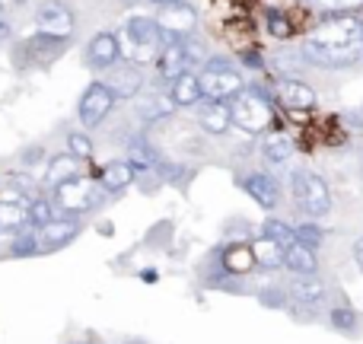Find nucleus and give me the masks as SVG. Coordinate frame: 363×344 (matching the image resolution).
<instances>
[{
    "mask_svg": "<svg viewBox=\"0 0 363 344\" xmlns=\"http://www.w3.org/2000/svg\"><path fill=\"white\" fill-rule=\"evenodd\" d=\"M67 153L77 157L80 163H89V160H93V140L86 138V131H70L67 134Z\"/></svg>",
    "mask_w": 363,
    "mask_h": 344,
    "instance_id": "obj_34",
    "label": "nucleus"
},
{
    "mask_svg": "<svg viewBox=\"0 0 363 344\" xmlns=\"http://www.w3.org/2000/svg\"><path fill=\"white\" fill-rule=\"evenodd\" d=\"M252 255H255L258 271H281L284 268V249L274 245L271 239H264V236L252 243Z\"/></svg>",
    "mask_w": 363,
    "mask_h": 344,
    "instance_id": "obj_27",
    "label": "nucleus"
},
{
    "mask_svg": "<svg viewBox=\"0 0 363 344\" xmlns=\"http://www.w3.org/2000/svg\"><path fill=\"white\" fill-rule=\"evenodd\" d=\"M55 217H57V211H55V204H51L48 194H35V198L29 201V226H32V230L48 226Z\"/></svg>",
    "mask_w": 363,
    "mask_h": 344,
    "instance_id": "obj_30",
    "label": "nucleus"
},
{
    "mask_svg": "<svg viewBox=\"0 0 363 344\" xmlns=\"http://www.w3.org/2000/svg\"><path fill=\"white\" fill-rule=\"evenodd\" d=\"M182 55H185L188 67H198V64H207V48L201 42H194L191 35L182 38Z\"/></svg>",
    "mask_w": 363,
    "mask_h": 344,
    "instance_id": "obj_36",
    "label": "nucleus"
},
{
    "mask_svg": "<svg viewBox=\"0 0 363 344\" xmlns=\"http://www.w3.org/2000/svg\"><path fill=\"white\" fill-rule=\"evenodd\" d=\"M176 112V102H172L169 93H157V89H147V93L138 96V115L147 125H157V121H166Z\"/></svg>",
    "mask_w": 363,
    "mask_h": 344,
    "instance_id": "obj_19",
    "label": "nucleus"
},
{
    "mask_svg": "<svg viewBox=\"0 0 363 344\" xmlns=\"http://www.w3.org/2000/svg\"><path fill=\"white\" fill-rule=\"evenodd\" d=\"M245 67H262V55L249 51V55H245Z\"/></svg>",
    "mask_w": 363,
    "mask_h": 344,
    "instance_id": "obj_40",
    "label": "nucleus"
},
{
    "mask_svg": "<svg viewBox=\"0 0 363 344\" xmlns=\"http://www.w3.org/2000/svg\"><path fill=\"white\" fill-rule=\"evenodd\" d=\"M262 150H264V157H268L271 163L284 166L290 157H294V138H290L287 131H271L268 138H264Z\"/></svg>",
    "mask_w": 363,
    "mask_h": 344,
    "instance_id": "obj_28",
    "label": "nucleus"
},
{
    "mask_svg": "<svg viewBox=\"0 0 363 344\" xmlns=\"http://www.w3.org/2000/svg\"><path fill=\"white\" fill-rule=\"evenodd\" d=\"M290 300L300 309H309L313 313L322 300H325V284H322L319 274H303V277H290Z\"/></svg>",
    "mask_w": 363,
    "mask_h": 344,
    "instance_id": "obj_17",
    "label": "nucleus"
},
{
    "mask_svg": "<svg viewBox=\"0 0 363 344\" xmlns=\"http://www.w3.org/2000/svg\"><path fill=\"white\" fill-rule=\"evenodd\" d=\"M125 51L134 64H157L163 51V29L150 16H131L125 23Z\"/></svg>",
    "mask_w": 363,
    "mask_h": 344,
    "instance_id": "obj_2",
    "label": "nucleus"
},
{
    "mask_svg": "<svg viewBox=\"0 0 363 344\" xmlns=\"http://www.w3.org/2000/svg\"><path fill=\"white\" fill-rule=\"evenodd\" d=\"M230 112H233V125H239L249 134L264 131V128L271 125V118H274V109H271L268 96L258 87H245L239 96H233Z\"/></svg>",
    "mask_w": 363,
    "mask_h": 344,
    "instance_id": "obj_6",
    "label": "nucleus"
},
{
    "mask_svg": "<svg viewBox=\"0 0 363 344\" xmlns=\"http://www.w3.org/2000/svg\"><path fill=\"white\" fill-rule=\"evenodd\" d=\"M128 163H131V170L134 172H150V170H157L160 166V157H157V150H153L150 144H147L144 138H134L131 144H128Z\"/></svg>",
    "mask_w": 363,
    "mask_h": 344,
    "instance_id": "obj_26",
    "label": "nucleus"
},
{
    "mask_svg": "<svg viewBox=\"0 0 363 344\" xmlns=\"http://www.w3.org/2000/svg\"><path fill=\"white\" fill-rule=\"evenodd\" d=\"M328 326H332L335 332L354 335L360 328V316H357L354 306H332V313H328Z\"/></svg>",
    "mask_w": 363,
    "mask_h": 344,
    "instance_id": "obj_32",
    "label": "nucleus"
},
{
    "mask_svg": "<svg viewBox=\"0 0 363 344\" xmlns=\"http://www.w3.org/2000/svg\"><path fill=\"white\" fill-rule=\"evenodd\" d=\"M290 188H294V201L306 220H319L332 211V192H328L322 175H315L309 170H294Z\"/></svg>",
    "mask_w": 363,
    "mask_h": 344,
    "instance_id": "obj_4",
    "label": "nucleus"
},
{
    "mask_svg": "<svg viewBox=\"0 0 363 344\" xmlns=\"http://www.w3.org/2000/svg\"><path fill=\"white\" fill-rule=\"evenodd\" d=\"M83 175V163L77 157H70L67 150L64 153H55V157H48L45 160V175H42V182L55 192L57 185H64V182H70V179H80Z\"/></svg>",
    "mask_w": 363,
    "mask_h": 344,
    "instance_id": "obj_16",
    "label": "nucleus"
},
{
    "mask_svg": "<svg viewBox=\"0 0 363 344\" xmlns=\"http://www.w3.org/2000/svg\"><path fill=\"white\" fill-rule=\"evenodd\" d=\"M4 185H10L19 198H26V194H29V188H32V179L26 172H6L4 175Z\"/></svg>",
    "mask_w": 363,
    "mask_h": 344,
    "instance_id": "obj_37",
    "label": "nucleus"
},
{
    "mask_svg": "<svg viewBox=\"0 0 363 344\" xmlns=\"http://www.w3.org/2000/svg\"><path fill=\"white\" fill-rule=\"evenodd\" d=\"M169 96L172 102H176V109L182 106H198L201 99H204V89H201V77L194 74V70H185V74L179 77V80L169 83Z\"/></svg>",
    "mask_w": 363,
    "mask_h": 344,
    "instance_id": "obj_24",
    "label": "nucleus"
},
{
    "mask_svg": "<svg viewBox=\"0 0 363 344\" xmlns=\"http://www.w3.org/2000/svg\"><path fill=\"white\" fill-rule=\"evenodd\" d=\"M309 67L345 70L363 61V19L354 13H335L309 32L303 45Z\"/></svg>",
    "mask_w": 363,
    "mask_h": 344,
    "instance_id": "obj_1",
    "label": "nucleus"
},
{
    "mask_svg": "<svg viewBox=\"0 0 363 344\" xmlns=\"http://www.w3.org/2000/svg\"><path fill=\"white\" fill-rule=\"evenodd\" d=\"M213 255H217L220 265H223L230 274H236V277H245L252 268H255V255H252V245H245V243L220 245V249H213Z\"/></svg>",
    "mask_w": 363,
    "mask_h": 344,
    "instance_id": "obj_20",
    "label": "nucleus"
},
{
    "mask_svg": "<svg viewBox=\"0 0 363 344\" xmlns=\"http://www.w3.org/2000/svg\"><path fill=\"white\" fill-rule=\"evenodd\" d=\"M121 4H138V0H121Z\"/></svg>",
    "mask_w": 363,
    "mask_h": 344,
    "instance_id": "obj_46",
    "label": "nucleus"
},
{
    "mask_svg": "<svg viewBox=\"0 0 363 344\" xmlns=\"http://www.w3.org/2000/svg\"><path fill=\"white\" fill-rule=\"evenodd\" d=\"M83 233L80 220H67V217H55L48 226L38 230V252L42 255H51V252H61L74 243L77 236Z\"/></svg>",
    "mask_w": 363,
    "mask_h": 344,
    "instance_id": "obj_9",
    "label": "nucleus"
},
{
    "mask_svg": "<svg viewBox=\"0 0 363 344\" xmlns=\"http://www.w3.org/2000/svg\"><path fill=\"white\" fill-rule=\"evenodd\" d=\"M70 38H55V35H32L29 42H23L16 48V55H26V61L29 64H38V67H48L51 61H57V57L67 51Z\"/></svg>",
    "mask_w": 363,
    "mask_h": 344,
    "instance_id": "obj_11",
    "label": "nucleus"
},
{
    "mask_svg": "<svg viewBox=\"0 0 363 344\" xmlns=\"http://www.w3.org/2000/svg\"><path fill=\"white\" fill-rule=\"evenodd\" d=\"M128 344H147V341H128Z\"/></svg>",
    "mask_w": 363,
    "mask_h": 344,
    "instance_id": "obj_47",
    "label": "nucleus"
},
{
    "mask_svg": "<svg viewBox=\"0 0 363 344\" xmlns=\"http://www.w3.org/2000/svg\"><path fill=\"white\" fill-rule=\"evenodd\" d=\"M201 89L204 99H217V102H230L233 96H239L245 89V80L239 74V67L230 57H211L201 70Z\"/></svg>",
    "mask_w": 363,
    "mask_h": 344,
    "instance_id": "obj_5",
    "label": "nucleus"
},
{
    "mask_svg": "<svg viewBox=\"0 0 363 344\" xmlns=\"http://www.w3.org/2000/svg\"><path fill=\"white\" fill-rule=\"evenodd\" d=\"M354 258H357V265H360V271H363V239L354 243Z\"/></svg>",
    "mask_w": 363,
    "mask_h": 344,
    "instance_id": "obj_41",
    "label": "nucleus"
},
{
    "mask_svg": "<svg viewBox=\"0 0 363 344\" xmlns=\"http://www.w3.org/2000/svg\"><path fill=\"white\" fill-rule=\"evenodd\" d=\"M16 4H26V0H16Z\"/></svg>",
    "mask_w": 363,
    "mask_h": 344,
    "instance_id": "obj_48",
    "label": "nucleus"
},
{
    "mask_svg": "<svg viewBox=\"0 0 363 344\" xmlns=\"http://www.w3.org/2000/svg\"><path fill=\"white\" fill-rule=\"evenodd\" d=\"M0 23H4V0H0Z\"/></svg>",
    "mask_w": 363,
    "mask_h": 344,
    "instance_id": "obj_45",
    "label": "nucleus"
},
{
    "mask_svg": "<svg viewBox=\"0 0 363 344\" xmlns=\"http://www.w3.org/2000/svg\"><path fill=\"white\" fill-rule=\"evenodd\" d=\"M157 26L163 32H169V35L176 38H188L194 32V26H198V10H194L191 4H166L157 10Z\"/></svg>",
    "mask_w": 363,
    "mask_h": 344,
    "instance_id": "obj_10",
    "label": "nucleus"
},
{
    "mask_svg": "<svg viewBox=\"0 0 363 344\" xmlns=\"http://www.w3.org/2000/svg\"><path fill=\"white\" fill-rule=\"evenodd\" d=\"M86 57H89V67L96 70H112L115 64L121 61V42L115 32H96L93 42H89L86 48Z\"/></svg>",
    "mask_w": 363,
    "mask_h": 344,
    "instance_id": "obj_15",
    "label": "nucleus"
},
{
    "mask_svg": "<svg viewBox=\"0 0 363 344\" xmlns=\"http://www.w3.org/2000/svg\"><path fill=\"white\" fill-rule=\"evenodd\" d=\"M185 70H188V61H185V55H182V42H179V45H169V48H163V51H160L157 74L163 77L166 83L179 80V77L185 74Z\"/></svg>",
    "mask_w": 363,
    "mask_h": 344,
    "instance_id": "obj_25",
    "label": "nucleus"
},
{
    "mask_svg": "<svg viewBox=\"0 0 363 344\" xmlns=\"http://www.w3.org/2000/svg\"><path fill=\"white\" fill-rule=\"evenodd\" d=\"M242 188L258 207H264V211H274V207L281 204V182L268 172H249L242 179Z\"/></svg>",
    "mask_w": 363,
    "mask_h": 344,
    "instance_id": "obj_14",
    "label": "nucleus"
},
{
    "mask_svg": "<svg viewBox=\"0 0 363 344\" xmlns=\"http://www.w3.org/2000/svg\"><path fill=\"white\" fill-rule=\"evenodd\" d=\"M6 35H10V29H6V23H0V42H4Z\"/></svg>",
    "mask_w": 363,
    "mask_h": 344,
    "instance_id": "obj_44",
    "label": "nucleus"
},
{
    "mask_svg": "<svg viewBox=\"0 0 363 344\" xmlns=\"http://www.w3.org/2000/svg\"><path fill=\"white\" fill-rule=\"evenodd\" d=\"M198 121L207 134L220 138V134L230 131L233 125V112H230V102H217V99H201L198 102Z\"/></svg>",
    "mask_w": 363,
    "mask_h": 344,
    "instance_id": "obj_18",
    "label": "nucleus"
},
{
    "mask_svg": "<svg viewBox=\"0 0 363 344\" xmlns=\"http://www.w3.org/2000/svg\"><path fill=\"white\" fill-rule=\"evenodd\" d=\"M150 4H157V6H166V4H188V0H150Z\"/></svg>",
    "mask_w": 363,
    "mask_h": 344,
    "instance_id": "obj_43",
    "label": "nucleus"
},
{
    "mask_svg": "<svg viewBox=\"0 0 363 344\" xmlns=\"http://www.w3.org/2000/svg\"><path fill=\"white\" fill-rule=\"evenodd\" d=\"M360 6H363V0H338V10H347V13L360 10Z\"/></svg>",
    "mask_w": 363,
    "mask_h": 344,
    "instance_id": "obj_39",
    "label": "nucleus"
},
{
    "mask_svg": "<svg viewBox=\"0 0 363 344\" xmlns=\"http://www.w3.org/2000/svg\"><path fill=\"white\" fill-rule=\"evenodd\" d=\"M315 6H322V10H338V0H313Z\"/></svg>",
    "mask_w": 363,
    "mask_h": 344,
    "instance_id": "obj_42",
    "label": "nucleus"
},
{
    "mask_svg": "<svg viewBox=\"0 0 363 344\" xmlns=\"http://www.w3.org/2000/svg\"><path fill=\"white\" fill-rule=\"evenodd\" d=\"M277 102L290 112H309L315 106V89L300 77H284L277 83Z\"/></svg>",
    "mask_w": 363,
    "mask_h": 344,
    "instance_id": "obj_13",
    "label": "nucleus"
},
{
    "mask_svg": "<svg viewBox=\"0 0 363 344\" xmlns=\"http://www.w3.org/2000/svg\"><path fill=\"white\" fill-rule=\"evenodd\" d=\"M102 188L96 185V182L89 179H70L64 182V185L55 188V194H51V204H55L57 217H67V220H80V213H89L96 204L102 201Z\"/></svg>",
    "mask_w": 363,
    "mask_h": 344,
    "instance_id": "obj_3",
    "label": "nucleus"
},
{
    "mask_svg": "<svg viewBox=\"0 0 363 344\" xmlns=\"http://www.w3.org/2000/svg\"><path fill=\"white\" fill-rule=\"evenodd\" d=\"M10 255H13V258H32V255H42V252H38V230H32V226L19 230L16 236L10 239Z\"/></svg>",
    "mask_w": 363,
    "mask_h": 344,
    "instance_id": "obj_31",
    "label": "nucleus"
},
{
    "mask_svg": "<svg viewBox=\"0 0 363 344\" xmlns=\"http://www.w3.org/2000/svg\"><path fill=\"white\" fill-rule=\"evenodd\" d=\"M106 83L108 89H112L115 99H131V96H140L144 93V74H140L138 64H115L112 70L106 74Z\"/></svg>",
    "mask_w": 363,
    "mask_h": 344,
    "instance_id": "obj_12",
    "label": "nucleus"
},
{
    "mask_svg": "<svg viewBox=\"0 0 363 344\" xmlns=\"http://www.w3.org/2000/svg\"><path fill=\"white\" fill-rule=\"evenodd\" d=\"M115 96H112V89L106 87L102 80H93L86 89H83V96H80V106H77V118H80V125L86 128H99L102 121L108 118V112L115 109Z\"/></svg>",
    "mask_w": 363,
    "mask_h": 344,
    "instance_id": "obj_7",
    "label": "nucleus"
},
{
    "mask_svg": "<svg viewBox=\"0 0 363 344\" xmlns=\"http://www.w3.org/2000/svg\"><path fill=\"white\" fill-rule=\"evenodd\" d=\"M262 236L271 239L274 245H281V249H287V245L296 243V233H294V223H287L284 217H268L262 226Z\"/></svg>",
    "mask_w": 363,
    "mask_h": 344,
    "instance_id": "obj_29",
    "label": "nucleus"
},
{
    "mask_svg": "<svg viewBox=\"0 0 363 344\" xmlns=\"http://www.w3.org/2000/svg\"><path fill=\"white\" fill-rule=\"evenodd\" d=\"M29 226V201L19 194H4L0 198V230L19 233Z\"/></svg>",
    "mask_w": 363,
    "mask_h": 344,
    "instance_id": "obj_21",
    "label": "nucleus"
},
{
    "mask_svg": "<svg viewBox=\"0 0 363 344\" xmlns=\"http://www.w3.org/2000/svg\"><path fill=\"white\" fill-rule=\"evenodd\" d=\"M294 233H296V243H303L306 249H313V252L325 243V230H322L315 220H303V223H296Z\"/></svg>",
    "mask_w": 363,
    "mask_h": 344,
    "instance_id": "obj_33",
    "label": "nucleus"
},
{
    "mask_svg": "<svg viewBox=\"0 0 363 344\" xmlns=\"http://www.w3.org/2000/svg\"><path fill=\"white\" fill-rule=\"evenodd\" d=\"M35 23L42 35H55V38H70L74 35V13H70L67 4L61 0H45L35 13Z\"/></svg>",
    "mask_w": 363,
    "mask_h": 344,
    "instance_id": "obj_8",
    "label": "nucleus"
},
{
    "mask_svg": "<svg viewBox=\"0 0 363 344\" xmlns=\"http://www.w3.org/2000/svg\"><path fill=\"white\" fill-rule=\"evenodd\" d=\"M290 294H284V287H268L264 294H258V300L264 303V306H284L287 303Z\"/></svg>",
    "mask_w": 363,
    "mask_h": 344,
    "instance_id": "obj_38",
    "label": "nucleus"
},
{
    "mask_svg": "<svg viewBox=\"0 0 363 344\" xmlns=\"http://www.w3.org/2000/svg\"><path fill=\"white\" fill-rule=\"evenodd\" d=\"M138 179V172L131 170V163L128 160H112V163L102 166L99 172V188L106 194H121L125 188H131V182Z\"/></svg>",
    "mask_w": 363,
    "mask_h": 344,
    "instance_id": "obj_22",
    "label": "nucleus"
},
{
    "mask_svg": "<svg viewBox=\"0 0 363 344\" xmlns=\"http://www.w3.org/2000/svg\"><path fill=\"white\" fill-rule=\"evenodd\" d=\"M284 271H290L294 277L319 274V255L313 249H306L303 243H294L284 249Z\"/></svg>",
    "mask_w": 363,
    "mask_h": 344,
    "instance_id": "obj_23",
    "label": "nucleus"
},
{
    "mask_svg": "<svg viewBox=\"0 0 363 344\" xmlns=\"http://www.w3.org/2000/svg\"><path fill=\"white\" fill-rule=\"evenodd\" d=\"M264 23H268V32L274 38H284V42H287V38L294 35V26H290V19L284 16V10H268Z\"/></svg>",
    "mask_w": 363,
    "mask_h": 344,
    "instance_id": "obj_35",
    "label": "nucleus"
}]
</instances>
